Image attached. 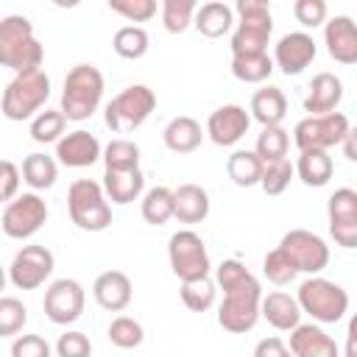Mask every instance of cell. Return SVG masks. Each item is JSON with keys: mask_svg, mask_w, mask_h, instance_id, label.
<instances>
[{"mask_svg": "<svg viewBox=\"0 0 357 357\" xmlns=\"http://www.w3.org/2000/svg\"><path fill=\"white\" fill-rule=\"evenodd\" d=\"M45 47L33 33V25L22 14H8L0 20V67L17 73L42 67Z\"/></svg>", "mask_w": 357, "mask_h": 357, "instance_id": "1", "label": "cell"}, {"mask_svg": "<svg viewBox=\"0 0 357 357\" xmlns=\"http://www.w3.org/2000/svg\"><path fill=\"white\" fill-rule=\"evenodd\" d=\"M103 89H106V81H103V73L95 64H75L64 75L61 109L59 112L64 114V120L84 123L98 112V106L103 100Z\"/></svg>", "mask_w": 357, "mask_h": 357, "instance_id": "2", "label": "cell"}, {"mask_svg": "<svg viewBox=\"0 0 357 357\" xmlns=\"http://www.w3.org/2000/svg\"><path fill=\"white\" fill-rule=\"evenodd\" d=\"M50 98V78L42 67L36 70H25V73H17L8 86L3 89V98H0V112L3 117L14 120V123H22V120H33L45 103Z\"/></svg>", "mask_w": 357, "mask_h": 357, "instance_id": "3", "label": "cell"}, {"mask_svg": "<svg viewBox=\"0 0 357 357\" xmlns=\"http://www.w3.org/2000/svg\"><path fill=\"white\" fill-rule=\"evenodd\" d=\"M240 22L231 33V56H257L268 53V42L273 33L271 6L265 0H237L234 6Z\"/></svg>", "mask_w": 357, "mask_h": 357, "instance_id": "4", "label": "cell"}, {"mask_svg": "<svg viewBox=\"0 0 357 357\" xmlns=\"http://www.w3.org/2000/svg\"><path fill=\"white\" fill-rule=\"evenodd\" d=\"M67 212L81 231H106L112 226V204L100 181H92V178H75L70 184Z\"/></svg>", "mask_w": 357, "mask_h": 357, "instance_id": "5", "label": "cell"}, {"mask_svg": "<svg viewBox=\"0 0 357 357\" xmlns=\"http://www.w3.org/2000/svg\"><path fill=\"white\" fill-rule=\"evenodd\" d=\"M296 304H298L301 315L307 312L318 324H337L349 312V293L332 279L310 276L298 284Z\"/></svg>", "mask_w": 357, "mask_h": 357, "instance_id": "6", "label": "cell"}, {"mask_svg": "<svg viewBox=\"0 0 357 357\" xmlns=\"http://www.w3.org/2000/svg\"><path fill=\"white\" fill-rule=\"evenodd\" d=\"M156 109V95L145 84H131L120 95H114L103 109V123L114 134H131L137 131Z\"/></svg>", "mask_w": 357, "mask_h": 357, "instance_id": "7", "label": "cell"}, {"mask_svg": "<svg viewBox=\"0 0 357 357\" xmlns=\"http://www.w3.org/2000/svg\"><path fill=\"white\" fill-rule=\"evenodd\" d=\"M167 262H170V271L178 276V282L204 279L212 271L206 245H204L201 234H195L192 229H178V231L170 234V240H167Z\"/></svg>", "mask_w": 357, "mask_h": 357, "instance_id": "8", "label": "cell"}, {"mask_svg": "<svg viewBox=\"0 0 357 357\" xmlns=\"http://www.w3.org/2000/svg\"><path fill=\"white\" fill-rule=\"evenodd\" d=\"M259 298H262V287L257 279L243 287L226 290L223 301L218 307V324L231 335L251 332L259 321Z\"/></svg>", "mask_w": 357, "mask_h": 357, "instance_id": "9", "label": "cell"}, {"mask_svg": "<svg viewBox=\"0 0 357 357\" xmlns=\"http://www.w3.org/2000/svg\"><path fill=\"white\" fill-rule=\"evenodd\" d=\"M351 131V123L343 112H329L318 117H304L293 128V142L298 151H329L343 142Z\"/></svg>", "mask_w": 357, "mask_h": 357, "instance_id": "10", "label": "cell"}, {"mask_svg": "<svg viewBox=\"0 0 357 357\" xmlns=\"http://www.w3.org/2000/svg\"><path fill=\"white\" fill-rule=\"evenodd\" d=\"M47 223V204L39 192H20L6 204L0 215V229L11 240H31Z\"/></svg>", "mask_w": 357, "mask_h": 357, "instance_id": "11", "label": "cell"}, {"mask_svg": "<svg viewBox=\"0 0 357 357\" xmlns=\"http://www.w3.org/2000/svg\"><path fill=\"white\" fill-rule=\"evenodd\" d=\"M279 248L290 257V262L296 265L298 273H310V276H318L326 265H329V245L321 234L310 231V229H290Z\"/></svg>", "mask_w": 357, "mask_h": 357, "instance_id": "12", "label": "cell"}, {"mask_svg": "<svg viewBox=\"0 0 357 357\" xmlns=\"http://www.w3.org/2000/svg\"><path fill=\"white\" fill-rule=\"evenodd\" d=\"M53 268H56L53 251L33 243V245H22L6 271H8V282L17 290H36L50 279Z\"/></svg>", "mask_w": 357, "mask_h": 357, "instance_id": "13", "label": "cell"}, {"mask_svg": "<svg viewBox=\"0 0 357 357\" xmlns=\"http://www.w3.org/2000/svg\"><path fill=\"white\" fill-rule=\"evenodd\" d=\"M84 304H86V293H84L81 282L67 279V276L50 282V287L45 290V298H42V310H45L47 321H53L59 326L75 324L84 312Z\"/></svg>", "mask_w": 357, "mask_h": 357, "instance_id": "14", "label": "cell"}, {"mask_svg": "<svg viewBox=\"0 0 357 357\" xmlns=\"http://www.w3.org/2000/svg\"><path fill=\"white\" fill-rule=\"evenodd\" d=\"M326 220L329 234L340 248L357 245V192L351 187H340L326 198Z\"/></svg>", "mask_w": 357, "mask_h": 357, "instance_id": "15", "label": "cell"}, {"mask_svg": "<svg viewBox=\"0 0 357 357\" xmlns=\"http://www.w3.org/2000/svg\"><path fill=\"white\" fill-rule=\"evenodd\" d=\"M251 128V114L237 106V103H226V106H218L209 117H206V128L204 134L218 145V148H231L237 145Z\"/></svg>", "mask_w": 357, "mask_h": 357, "instance_id": "16", "label": "cell"}, {"mask_svg": "<svg viewBox=\"0 0 357 357\" xmlns=\"http://www.w3.org/2000/svg\"><path fill=\"white\" fill-rule=\"evenodd\" d=\"M315 53H318L315 39L307 31H293V33H284L273 45V59L271 61L284 75H298L315 61Z\"/></svg>", "mask_w": 357, "mask_h": 357, "instance_id": "17", "label": "cell"}, {"mask_svg": "<svg viewBox=\"0 0 357 357\" xmlns=\"http://www.w3.org/2000/svg\"><path fill=\"white\" fill-rule=\"evenodd\" d=\"M100 153H103V148H100L98 137L84 128L67 131L56 142V162L64 167H92L100 159Z\"/></svg>", "mask_w": 357, "mask_h": 357, "instance_id": "18", "label": "cell"}, {"mask_svg": "<svg viewBox=\"0 0 357 357\" xmlns=\"http://www.w3.org/2000/svg\"><path fill=\"white\" fill-rule=\"evenodd\" d=\"M324 45L329 59H335L337 64H354L357 61V25L351 17L337 14L332 20L324 22Z\"/></svg>", "mask_w": 357, "mask_h": 357, "instance_id": "19", "label": "cell"}, {"mask_svg": "<svg viewBox=\"0 0 357 357\" xmlns=\"http://www.w3.org/2000/svg\"><path fill=\"white\" fill-rule=\"evenodd\" d=\"M92 296H95V301H98L100 310H106V312H123L131 304L134 287H131L128 273L112 268V271L98 273V279L92 282Z\"/></svg>", "mask_w": 357, "mask_h": 357, "instance_id": "20", "label": "cell"}, {"mask_svg": "<svg viewBox=\"0 0 357 357\" xmlns=\"http://www.w3.org/2000/svg\"><path fill=\"white\" fill-rule=\"evenodd\" d=\"M340 100H343V81L335 73H318V75H312V81L307 86L304 112H307V117L329 114V112H337Z\"/></svg>", "mask_w": 357, "mask_h": 357, "instance_id": "21", "label": "cell"}, {"mask_svg": "<svg viewBox=\"0 0 357 357\" xmlns=\"http://www.w3.org/2000/svg\"><path fill=\"white\" fill-rule=\"evenodd\" d=\"M293 357H340V349L332 335H326L318 324H298L290 329L287 343Z\"/></svg>", "mask_w": 357, "mask_h": 357, "instance_id": "22", "label": "cell"}, {"mask_svg": "<svg viewBox=\"0 0 357 357\" xmlns=\"http://www.w3.org/2000/svg\"><path fill=\"white\" fill-rule=\"evenodd\" d=\"M259 318H265L279 332H290L301 324V310L296 304V296L284 290H273L259 298Z\"/></svg>", "mask_w": 357, "mask_h": 357, "instance_id": "23", "label": "cell"}, {"mask_svg": "<svg viewBox=\"0 0 357 357\" xmlns=\"http://www.w3.org/2000/svg\"><path fill=\"white\" fill-rule=\"evenodd\" d=\"M109 204H134L137 198H142L145 192V176L139 167L134 170H103V181H100Z\"/></svg>", "mask_w": 357, "mask_h": 357, "instance_id": "24", "label": "cell"}, {"mask_svg": "<svg viewBox=\"0 0 357 357\" xmlns=\"http://www.w3.org/2000/svg\"><path fill=\"white\" fill-rule=\"evenodd\" d=\"M209 192L201 184H178L173 190V218L178 223H201L209 218Z\"/></svg>", "mask_w": 357, "mask_h": 357, "instance_id": "25", "label": "cell"}, {"mask_svg": "<svg viewBox=\"0 0 357 357\" xmlns=\"http://www.w3.org/2000/svg\"><path fill=\"white\" fill-rule=\"evenodd\" d=\"M192 25L201 36L206 39H220L226 36L231 28H234V8L223 0H209V3H201L195 8V17H192Z\"/></svg>", "mask_w": 357, "mask_h": 357, "instance_id": "26", "label": "cell"}, {"mask_svg": "<svg viewBox=\"0 0 357 357\" xmlns=\"http://www.w3.org/2000/svg\"><path fill=\"white\" fill-rule=\"evenodd\" d=\"M204 137L206 134H204L201 123L195 117H190V114L173 117L165 126V131H162V139H165L167 151H173V153H192V151H198Z\"/></svg>", "mask_w": 357, "mask_h": 357, "instance_id": "27", "label": "cell"}, {"mask_svg": "<svg viewBox=\"0 0 357 357\" xmlns=\"http://www.w3.org/2000/svg\"><path fill=\"white\" fill-rule=\"evenodd\" d=\"M251 120H257L262 128L268 126H282L284 114H287V98L279 86H262L251 95Z\"/></svg>", "mask_w": 357, "mask_h": 357, "instance_id": "28", "label": "cell"}, {"mask_svg": "<svg viewBox=\"0 0 357 357\" xmlns=\"http://www.w3.org/2000/svg\"><path fill=\"white\" fill-rule=\"evenodd\" d=\"M293 173L307 187H326L329 178L335 176V162H332L329 151H298Z\"/></svg>", "mask_w": 357, "mask_h": 357, "instance_id": "29", "label": "cell"}, {"mask_svg": "<svg viewBox=\"0 0 357 357\" xmlns=\"http://www.w3.org/2000/svg\"><path fill=\"white\" fill-rule=\"evenodd\" d=\"M20 176L22 181L36 192V190H50L59 178V162L47 153H28L22 159V167H20Z\"/></svg>", "mask_w": 357, "mask_h": 357, "instance_id": "30", "label": "cell"}, {"mask_svg": "<svg viewBox=\"0 0 357 357\" xmlns=\"http://www.w3.org/2000/svg\"><path fill=\"white\" fill-rule=\"evenodd\" d=\"M142 220L151 226H165L173 218V190L170 187H151L142 192L139 201Z\"/></svg>", "mask_w": 357, "mask_h": 357, "instance_id": "31", "label": "cell"}, {"mask_svg": "<svg viewBox=\"0 0 357 357\" xmlns=\"http://www.w3.org/2000/svg\"><path fill=\"white\" fill-rule=\"evenodd\" d=\"M112 47H114V53H117L120 59L137 61V59H142V56L148 53L151 36H148V31H145L142 25H123V28L114 31Z\"/></svg>", "mask_w": 357, "mask_h": 357, "instance_id": "32", "label": "cell"}, {"mask_svg": "<svg viewBox=\"0 0 357 357\" xmlns=\"http://www.w3.org/2000/svg\"><path fill=\"white\" fill-rule=\"evenodd\" d=\"M226 173L237 187H254V184H259L262 162H259V156L254 151H243L240 148L226 159Z\"/></svg>", "mask_w": 357, "mask_h": 357, "instance_id": "33", "label": "cell"}, {"mask_svg": "<svg viewBox=\"0 0 357 357\" xmlns=\"http://www.w3.org/2000/svg\"><path fill=\"white\" fill-rule=\"evenodd\" d=\"M287 148H290V131H284L282 126H268L257 134L254 153L259 156L262 165H268V162L287 159Z\"/></svg>", "mask_w": 357, "mask_h": 357, "instance_id": "34", "label": "cell"}, {"mask_svg": "<svg viewBox=\"0 0 357 357\" xmlns=\"http://www.w3.org/2000/svg\"><path fill=\"white\" fill-rule=\"evenodd\" d=\"M273 73V61L268 53L257 56H231V75L243 84H265Z\"/></svg>", "mask_w": 357, "mask_h": 357, "instance_id": "35", "label": "cell"}, {"mask_svg": "<svg viewBox=\"0 0 357 357\" xmlns=\"http://www.w3.org/2000/svg\"><path fill=\"white\" fill-rule=\"evenodd\" d=\"M100 159H103V170H134L139 167V145L126 137H114L103 148Z\"/></svg>", "mask_w": 357, "mask_h": 357, "instance_id": "36", "label": "cell"}, {"mask_svg": "<svg viewBox=\"0 0 357 357\" xmlns=\"http://www.w3.org/2000/svg\"><path fill=\"white\" fill-rule=\"evenodd\" d=\"M178 296H181V304H184L190 312H206V310L215 304L218 287H215V282H212L209 276H204V279H190V282H181Z\"/></svg>", "mask_w": 357, "mask_h": 357, "instance_id": "37", "label": "cell"}, {"mask_svg": "<svg viewBox=\"0 0 357 357\" xmlns=\"http://www.w3.org/2000/svg\"><path fill=\"white\" fill-rule=\"evenodd\" d=\"M64 128H67V120L59 109H45L39 112L33 120H31V139L39 142V145H47V142H59L64 137Z\"/></svg>", "mask_w": 357, "mask_h": 357, "instance_id": "38", "label": "cell"}, {"mask_svg": "<svg viewBox=\"0 0 357 357\" xmlns=\"http://www.w3.org/2000/svg\"><path fill=\"white\" fill-rule=\"evenodd\" d=\"M106 335H109L112 346H117V349H137V346L145 340L142 324H139L137 318H131V315H117V318H112Z\"/></svg>", "mask_w": 357, "mask_h": 357, "instance_id": "39", "label": "cell"}, {"mask_svg": "<svg viewBox=\"0 0 357 357\" xmlns=\"http://www.w3.org/2000/svg\"><path fill=\"white\" fill-rule=\"evenodd\" d=\"M195 0H165L162 3V25L167 33H184L195 17Z\"/></svg>", "mask_w": 357, "mask_h": 357, "instance_id": "40", "label": "cell"}, {"mask_svg": "<svg viewBox=\"0 0 357 357\" xmlns=\"http://www.w3.org/2000/svg\"><path fill=\"white\" fill-rule=\"evenodd\" d=\"M28 324V307L14 296H0V337H17Z\"/></svg>", "mask_w": 357, "mask_h": 357, "instance_id": "41", "label": "cell"}, {"mask_svg": "<svg viewBox=\"0 0 357 357\" xmlns=\"http://www.w3.org/2000/svg\"><path fill=\"white\" fill-rule=\"evenodd\" d=\"M293 162L290 159H279V162H268L262 165V176H259V187L265 195H282L290 181H293Z\"/></svg>", "mask_w": 357, "mask_h": 357, "instance_id": "42", "label": "cell"}, {"mask_svg": "<svg viewBox=\"0 0 357 357\" xmlns=\"http://www.w3.org/2000/svg\"><path fill=\"white\" fill-rule=\"evenodd\" d=\"M262 273H265V279H268V282H273V284H279V287L290 284V282L298 276L296 265L290 262V257H287L279 245H276V248H271V251L265 254V259H262Z\"/></svg>", "mask_w": 357, "mask_h": 357, "instance_id": "43", "label": "cell"}, {"mask_svg": "<svg viewBox=\"0 0 357 357\" xmlns=\"http://www.w3.org/2000/svg\"><path fill=\"white\" fill-rule=\"evenodd\" d=\"M257 276L240 262V259H223L218 268H215V287H220L223 293L226 290H234V287H243L248 282H254Z\"/></svg>", "mask_w": 357, "mask_h": 357, "instance_id": "44", "label": "cell"}, {"mask_svg": "<svg viewBox=\"0 0 357 357\" xmlns=\"http://www.w3.org/2000/svg\"><path fill=\"white\" fill-rule=\"evenodd\" d=\"M109 8L120 17H126L128 22H148L151 17H156V0H109Z\"/></svg>", "mask_w": 357, "mask_h": 357, "instance_id": "45", "label": "cell"}, {"mask_svg": "<svg viewBox=\"0 0 357 357\" xmlns=\"http://www.w3.org/2000/svg\"><path fill=\"white\" fill-rule=\"evenodd\" d=\"M56 354L59 357H89L92 354V340L78 332V329H70L64 335H59L56 340Z\"/></svg>", "mask_w": 357, "mask_h": 357, "instance_id": "46", "label": "cell"}, {"mask_svg": "<svg viewBox=\"0 0 357 357\" xmlns=\"http://www.w3.org/2000/svg\"><path fill=\"white\" fill-rule=\"evenodd\" d=\"M326 3L324 0H296L293 3V17L304 28H318L326 22Z\"/></svg>", "mask_w": 357, "mask_h": 357, "instance_id": "47", "label": "cell"}, {"mask_svg": "<svg viewBox=\"0 0 357 357\" xmlns=\"http://www.w3.org/2000/svg\"><path fill=\"white\" fill-rule=\"evenodd\" d=\"M53 349L42 335H17L11 343V357H50Z\"/></svg>", "mask_w": 357, "mask_h": 357, "instance_id": "48", "label": "cell"}, {"mask_svg": "<svg viewBox=\"0 0 357 357\" xmlns=\"http://www.w3.org/2000/svg\"><path fill=\"white\" fill-rule=\"evenodd\" d=\"M20 167L8 159H0V204H8L20 195Z\"/></svg>", "mask_w": 357, "mask_h": 357, "instance_id": "49", "label": "cell"}, {"mask_svg": "<svg viewBox=\"0 0 357 357\" xmlns=\"http://www.w3.org/2000/svg\"><path fill=\"white\" fill-rule=\"evenodd\" d=\"M254 357H293L282 337H262L254 346Z\"/></svg>", "mask_w": 357, "mask_h": 357, "instance_id": "50", "label": "cell"}, {"mask_svg": "<svg viewBox=\"0 0 357 357\" xmlns=\"http://www.w3.org/2000/svg\"><path fill=\"white\" fill-rule=\"evenodd\" d=\"M354 137H357V131L351 128V131L343 137V142H340V145H343V153H346V159H349V162H354V159H357V145H354Z\"/></svg>", "mask_w": 357, "mask_h": 357, "instance_id": "51", "label": "cell"}, {"mask_svg": "<svg viewBox=\"0 0 357 357\" xmlns=\"http://www.w3.org/2000/svg\"><path fill=\"white\" fill-rule=\"evenodd\" d=\"M354 332H357V321H351L349 332H346V357H357V351H354Z\"/></svg>", "mask_w": 357, "mask_h": 357, "instance_id": "52", "label": "cell"}, {"mask_svg": "<svg viewBox=\"0 0 357 357\" xmlns=\"http://www.w3.org/2000/svg\"><path fill=\"white\" fill-rule=\"evenodd\" d=\"M6 282H8V271L0 265V296H3V290H6Z\"/></svg>", "mask_w": 357, "mask_h": 357, "instance_id": "53", "label": "cell"}]
</instances>
